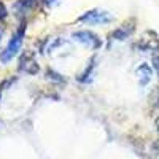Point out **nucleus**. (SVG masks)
Segmentation results:
<instances>
[{"label":"nucleus","instance_id":"f03ea898","mask_svg":"<svg viewBox=\"0 0 159 159\" xmlns=\"http://www.w3.org/2000/svg\"><path fill=\"white\" fill-rule=\"evenodd\" d=\"M78 21L84 25H107L115 21V16L110 11L102 10V8H92L86 13H83L78 18Z\"/></svg>","mask_w":159,"mask_h":159},{"label":"nucleus","instance_id":"423d86ee","mask_svg":"<svg viewBox=\"0 0 159 159\" xmlns=\"http://www.w3.org/2000/svg\"><path fill=\"white\" fill-rule=\"evenodd\" d=\"M40 2H42V0H16L15 5H13V13H15L16 18L25 21V18L30 16L37 10Z\"/></svg>","mask_w":159,"mask_h":159},{"label":"nucleus","instance_id":"1a4fd4ad","mask_svg":"<svg viewBox=\"0 0 159 159\" xmlns=\"http://www.w3.org/2000/svg\"><path fill=\"white\" fill-rule=\"evenodd\" d=\"M46 78L51 80V81H56V83H65L64 75H61L59 72L52 70V69H48V70H46Z\"/></svg>","mask_w":159,"mask_h":159},{"label":"nucleus","instance_id":"f257e3e1","mask_svg":"<svg viewBox=\"0 0 159 159\" xmlns=\"http://www.w3.org/2000/svg\"><path fill=\"white\" fill-rule=\"evenodd\" d=\"M25 30H27V27H25V21H24V22L19 24V27L13 32V35L10 37L8 43L5 46V49L0 52V62L2 64H10L19 54V51L22 48V43H24V38H25Z\"/></svg>","mask_w":159,"mask_h":159},{"label":"nucleus","instance_id":"f8f14e48","mask_svg":"<svg viewBox=\"0 0 159 159\" xmlns=\"http://www.w3.org/2000/svg\"><path fill=\"white\" fill-rule=\"evenodd\" d=\"M153 151H154L156 159H159V140H156V142L153 143Z\"/></svg>","mask_w":159,"mask_h":159},{"label":"nucleus","instance_id":"4468645a","mask_svg":"<svg viewBox=\"0 0 159 159\" xmlns=\"http://www.w3.org/2000/svg\"><path fill=\"white\" fill-rule=\"evenodd\" d=\"M2 40H3V29H0V45H2Z\"/></svg>","mask_w":159,"mask_h":159},{"label":"nucleus","instance_id":"ddd939ff","mask_svg":"<svg viewBox=\"0 0 159 159\" xmlns=\"http://www.w3.org/2000/svg\"><path fill=\"white\" fill-rule=\"evenodd\" d=\"M42 2H43V3H45L48 8H51V7H54V5L59 2V0H42Z\"/></svg>","mask_w":159,"mask_h":159},{"label":"nucleus","instance_id":"2eb2a0df","mask_svg":"<svg viewBox=\"0 0 159 159\" xmlns=\"http://www.w3.org/2000/svg\"><path fill=\"white\" fill-rule=\"evenodd\" d=\"M156 127H157V132H159V118H157V121H156Z\"/></svg>","mask_w":159,"mask_h":159},{"label":"nucleus","instance_id":"0eeeda50","mask_svg":"<svg viewBox=\"0 0 159 159\" xmlns=\"http://www.w3.org/2000/svg\"><path fill=\"white\" fill-rule=\"evenodd\" d=\"M135 76H137V83L140 88H147L151 80H153V67L147 62H142L139 67L135 69Z\"/></svg>","mask_w":159,"mask_h":159},{"label":"nucleus","instance_id":"39448f33","mask_svg":"<svg viewBox=\"0 0 159 159\" xmlns=\"http://www.w3.org/2000/svg\"><path fill=\"white\" fill-rule=\"evenodd\" d=\"M134 32H135V21L130 19L121 25H118L116 29H113L108 34V38H110V42H124V40L134 35Z\"/></svg>","mask_w":159,"mask_h":159},{"label":"nucleus","instance_id":"7ed1b4c3","mask_svg":"<svg viewBox=\"0 0 159 159\" xmlns=\"http://www.w3.org/2000/svg\"><path fill=\"white\" fill-rule=\"evenodd\" d=\"M72 38H73V42L86 46L91 51H99L103 46L102 38L97 34H94L92 30H86V29L75 30V32H72Z\"/></svg>","mask_w":159,"mask_h":159},{"label":"nucleus","instance_id":"20e7f679","mask_svg":"<svg viewBox=\"0 0 159 159\" xmlns=\"http://www.w3.org/2000/svg\"><path fill=\"white\" fill-rule=\"evenodd\" d=\"M18 70L25 73V75H37L40 72V65H38L37 57H35V51H32V49L22 51V54L19 56Z\"/></svg>","mask_w":159,"mask_h":159},{"label":"nucleus","instance_id":"6e6552de","mask_svg":"<svg viewBox=\"0 0 159 159\" xmlns=\"http://www.w3.org/2000/svg\"><path fill=\"white\" fill-rule=\"evenodd\" d=\"M96 69H97V57H96V56H92V57L89 59V62L86 64L84 70H83L81 73H80V75L76 76V81H78V83H83V84L91 83L92 80H94Z\"/></svg>","mask_w":159,"mask_h":159},{"label":"nucleus","instance_id":"9d476101","mask_svg":"<svg viewBox=\"0 0 159 159\" xmlns=\"http://www.w3.org/2000/svg\"><path fill=\"white\" fill-rule=\"evenodd\" d=\"M151 67H153V72L157 75L159 78V52H154L151 54Z\"/></svg>","mask_w":159,"mask_h":159},{"label":"nucleus","instance_id":"9b49d317","mask_svg":"<svg viewBox=\"0 0 159 159\" xmlns=\"http://www.w3.org/2000/svg\"><path fill=\"white\" fill-rule=\"evenodd\" d=\"M8 8H7V5L2 2V0H0V24H3L7 19H8Z\"/></svg>","mask_w":159,"mask_h":159}]
</instances>
